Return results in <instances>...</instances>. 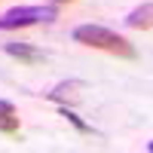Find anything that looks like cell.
<instances>
[{
	"instance_id": "ba28073f",
	"label": "cell",
	"mask_w": 153,
	"mask_h": 153,
	"mask_svg": "<svg viewBox=\"0 0 153 153\" xmlns=\"http://www.w3.org/2000/svg\"><path fill=\"white\" fill-rule=\"evenodd\" d=\"M52 3H71V0H52Z\"/></svg>"
},
{
	"instance_id": "52a82bcc",
	"label": "cell",
	"mask_w": 153,
	"mask_h": 153,
	"mask_svg": "<svg viewBox=\"0 0 153 153\" xmlns=\"http://www.w3.org/2000/svg\"><path fill=\"white\" fill-rule=\"evenodd\" d=\"M61 117H65V120H68V123L74 126L76 132H83V135H86V132H92V126H89V123H83V120L76 117V113H74L71 107H65V104H61Z\"/></svg>"
},
{
	"instance_id": "277c9868",
	"label": "cell",
	"mask_w": 153,
	"mask_h": 153,
	"mask_svg": "<svg viewBox=\"0 0 153 153\" xmlns=\"http://www.w3.org/2000/svg\"><path fill=\"white\" fill-rule=\"evenodd\" d=\"M3 52L19 58V61H25V65H40V61H46V52L31 46V43H3Z\"/></svg>"
},
{
	"instance_id": "6da1fadb",
	"label": "cell",
	"mask_w": 153,
	"mask_h": 153,
	"mask_svg": "<svg viewBox=\"0 0 153 153\" xmlns=\"http://www.w3.org/2000/svg\"><path fill=\"white\" fill-rule=\"evenodd\" d=\"M74 40L83 43V46H92V49H104L110 55H120V58H135V46L126 40L123 34L104 28V25H80L74 28Z\"/></svg>"
},
{
	"instance_id": "3957f363",
	"label": "cell",
	"mask_w": 153,
	"mask_h": 153,
	"mask_svg": "<svg viewBox=\"0 0 153 153\" xmlns=\"http://www.w3.org/2000/svg\"><path fill=\"white\" fill-rule=\"evenodd\" d=\"M86 83L83 80H61L55 83L49 92H43L49 101H55V104H65V107H74V104H80V101L86 98Z\"/></svg>"
},
{
	"instance_id": "7a4b0ae2",
	"label": "cell",
	"mask_w": 153,
	"mask_h": 153,
	"mask_svg": "<svg viewBox=\"0 0 153 153\" xmlns=\"http://www.w3.org/2000/svg\"><path fill=\"white\" fill-rule=\"evenodd\" d=\"M58 9L55 6H12L0 16V31H16V28H31L40 22H55Z\"/></svg>"
},
{
	"instance_id": "5b68a950",
	"label": "cell",
	"mask_w": 153,
	"mask_h": 153,
	"mask_svg": "<svg viewBox=\"0 0 153 153\" xmlns=\"http://www.w3.org/2000/svg\"><path fill=\"white\" fill-rule=\"evenodd\" d=\"M150 16H153V3L150 0H144L141 6H135L129 16H126V25H129V28H138V31H150Z\"/></svg>"
},
{
	"instance_id": "8992f818",
	"label": "cell",
	"mask_w": 153,
	"mask_h": 153,
	"mask_svg": "<svg viewBox=\"0 0 153 153\" xmlns=\"http://www.w3.org/2000/svg\"><path fill=\"white\" fill-rule=\"evenodd\" d=\"M0 132L3 135H16L19 132V117H16V104L0 98Z\"/></svg>"
}]
</instances>
